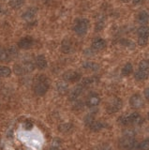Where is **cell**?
<instances>
[{
  "label": "cell",
  "instance_id": "74e56055",
  "mask_svg": "<svg viewBox=\"0 0 149 150\" xmlns=\"http://www.w3.org/2000/svg\"><path fill=\"white\" fill-rule=\"evenodd\" d=\"M131 1H132V3L134 5H138V4H140L142 2V0H131Z\"/></svg>",
  "mask_w": 149,
  "mask_h": 150
},
{
  "label": "cell",
  "instance_id": "ffe728a7",
  "mask_svg": "<svg viewBox=\"0 0 149 150\" xmlns=\"http://www.w3.org/2000/svg\"><path fill=\"white\" fill-rule=\"evenodd\" d=\"M56 90L59 94H66L68 91V84L67 82L62 81V82H58L56 83Z\"/></svg>",
  "mask_w": 149,
  "mask_h": 150
},
{
  "label": "cell",
  "instance_id": "277c9868",
  "mask_svg": "<svg viewBox=\"0 0 149 150\" xmlns=\"http://www.w3.org/2000/svg\"><path fill=\"white\" fill-rule=\"evenodd\" d=\"M119 146L123 150H137L138 142L133 136L124 135L119 140Z\"/></svg>",
  "mask_w": 149,
  "mask_h": 150
},
{
  "label": "cell",
  "instance_id": "cb8c5ba5",
  "mask_svg": "<svg viewBox=\"0 0 149 150\" xmlns=\"http://www.w3.org/2000/svg\"><path fill=\"white\" fill-rule=\"evenodd\" d=\"M11 69L7 67V66L0 65V77L2 78H7L11 76Z\"/></svg>",
  "mask_w": 149,
  "mask_h": 150
},
{
  "label": "cell",
  "instance_id": "5bb4252c",
  "mask_svg": "<svg viewBox=\"0 0 149 150\" xmlns=\"http://www.w3.org/2000/svg\"><path fill=\"white\" fill-rule=\"evenodd\" d=\"M100 98L97 95V94H93V95L89 96L87 98V100H86V106L87 107H96L100 104Z\"/></svg>",
  "mask_w": 149,
  "mask_h": 150
},
{
  "label": "cell",
  "instance_id": "ab89813d",
  "mask_svg": "<svg viewBox=\"0 0 149 150\" xmlns=\"http://www.w3.org/2000/svg\"><path fill=\"white\" fill-rule=\"evenodd\" d=\"M30 127H32V124L29 123V121H27V122H26V128H27V129H29Z\"/></svg>",
  "mask_w": 149,
  "mask_h": 150
},
{
  "label": "cell",
  "instance_id": "8d00e7d4",
  "mask_svg": "<svg viewBox=\"0 0 149 150\" xmlns=\"http://www.w3.org/2000/svg\"><path fill=\"white\" fill-rule=\"evenodd\" d=\"M143 94H144V97H145V98L149 101V87H147V88L144 89Z\"/></svg>",
  "mask_w": 149,
  "mask_h": 150
},
{
  "label": "cell",
  "instance_id": "44dd1931",
  "mask_svg": "<svg viewBox=\"0 0 149 150\" xmlns=\"http://www.w3.org/2000/svg\"><path fill=\"white\" fill-rule=\"evenodd\" d=\"M138 37L142 38H149V26L148 25H142L137 29Z\"/></svg>",
  "mask_w": 149,
  "mask_h": 150
},
{
  "label": "cell",
  "instance_id": "3957f363",
  "mask_svg": "<svg viewBox=\"0 0 149 150\" xmlns=\"http://www.w3.org/2000/svg\"><path fill=\"white\" fill-rule=\"evenodd\" d=\"M118 122H119V124L122 126L140 125L143 122V118L138 112H131V114H129V115L119 116Z\"/></svg>",
  "mask_w": 149,
  "mask_h": 150
},
{
  "label": "cell",
  "instance_id": "9a60e30c",
  "mask_svg": "<svg viewBox=\"0 0 149 150\" xmlns=\"http://www.w3.org/2000/svg\"><path fill=\"white\" fill-rule=\"evenodd\" d=\"M88 127H89V129L92 131H95V132H97V131H100L101 129H103L104 128H107V125L105 124V122L99 121V120H94Z\"/></svg>",
  "mask_w": 149,
  "mask_h": 150
},
{
  "label": "cell",
  "instance_id": "b9f144b4",
  "mask_svg": "<svg viewBox=\"0 0 149 150\" xmlns=\"http://www.w3.org/2000/svg\"><path fill=\"white\" fill-rule=\"evenodd\" d=\"M2 11H3V8H2V7H1V5H0V14L2 13Z\"/></svg>",
  "mask_w": 149,
  "mask_h": 150
},
{
  "label": "cell",
  "instance_id": "f546056e",
  "mask_svg": "<svg viewBox=\"0 0 149 150\" xmlns=\"http://www.w3.org/2000/svg\"><path fill=\"white\" fill-rule=\"evenodd\" d=\"M149 149V139L143 140L142 142L138 143L137 150H148Z\"/></svg>",
  "mask_w": 149,
  "mask_h": 150
},
{
  "label": "cell",
  "instance_id": "4fadbf2b",
  "mask_svg": "<svg viewBox=\"0 0 149 150\" xmlns=\"http://www.w3.org/2000/svg\"><path fill=\"white\" fill-rule=\"evenodd\" d=\"M35 66L39 69H45L48 66V61L43 54H39L35 58Z\"/></svg>",
  "mask_w": 149,
  "mask_h": 150
},
{
  "label": "cell",
  "instance_id": "60d3db41",
  "mask_svg": "<svg viewBox=\"0 0 149 150\" xmlns=\"http://www.w3.org/2000/svg\"><path fill=\"white\" fill-rule=\"evenodd\" d=\"M121 1H122L123 3H128V2L130 1V0H121Z\"/></svg>",
  "mask_w": 149,
  "mask_h": 150
},
{
  "label": "cell",
  "instance_id": "f6af8a7d",
  "mask_svg": "<svg viewBox=\"0 0 149 150\" xmlns=\"http://www.w3.org/2000/svg\"><path fill=\"white\" fill-rule=\"evenodd\" d=\"M4 1H5V0H4Z\"/></svg>",
  "mask_w": 149,
  "mask_h": 150
},
{
  "label": "cell",
  "instance_id": "7c38bea8",
  "mask_svg": "<svg viewBox=\"0 0 149 150\" xmlns=\"http://www.w3.org/2000/svg\"><path fill=\"white\" fill-rule=\"evenodd\" d=\"M83 87L81 86V84L76 86V87H74L72 90L68 93V100H71V101L77 100L83 94Z\"/></svg>",
  "mask_w": 149,
  "mask_h": 150
},
{
  "label": "cell",
  "instance_id": "ba28073f",
  "mask_svg": "<svg viewBox=\"0 0 149 150\" xmlns=\"http://www.w3.org/2000/svg\"><path fill=\"white\" fill-rule=\"evenodd\" d=\"M129 104L132 108L135 109H140L143 108L144 105V100H143V97L140 94H134L129 98Z\"/></svg>",
  "mask_w": 149,
  "mask_h": 150
},
{
  "label": "cell",
  "instance_id": "4dcf8cb0",
  "mask_svg": "<svg viewBox=\"0 0 149 150\" xmlns=\"http://www.w3.org/2000/svg\"><path fill=\"white\" fill-rule=\"evenodd\" d=\"M139 69L143 71H149V60L143 59L139 63Z\"/></svg>",
  "mask_w": 149,
  "mask_h": 150
},
{
  "label": "cell",
  "instance_id": "484cf974",
  "mask_svg": "<svg viewBox=\"0 0 149 150\" xmlns=\"http://www.w3.org/2000/svg\"><path fill=\"white\" fill-rule=\"evenodd\" d=\"M7 51H8V57H10V59H13V58H15L18 56V48L16 46L12 45L8 49H7Z\"/></svg>",
  "mask_w": 149,
  "mask_h": 150
},
{
  "label": "cell",
  "instance_id": "8992f818",
  "mask_svg": "<svg viewBox=\"0 0 149 150\" xmlns=\"http://www.w3.org/2000/svg\"><path fill=\"white\" fill-rule=\"evenodd\" d=\"M34 42L35 41L33 38L30 36H25L19 40V41H18V43H17V47L22 50H29L33 47Z\"/></svg>",
  "mask_w": 149,
  "mask_h": 150
},
{
  "label": "cell",
  "instance_id": "9c48e42d",
  "mask_svg": "<svg viewBox=\"0 0 149 150\" xmlns=\"http://www.w3.org/2000/svg\"><path fill=\"white\" fill-rule=\"evenodd\" d=\"M106 46H107V42L104 39H102V38H96V39L92 40V43H91V48L95 52L103 50L106 48Z\"/></svg>",
  "mask_w": 149,
  "mask_h": 150
},
{
  "label": "cell",
  "instance_id": "83f0119b",
  "mask_svg": "<svg viewBox=\"0 0 149 150\" xmlns=\"http://www.w3.org/2000/svg\"><path fill=\"white\" fill-rule=\"evenodd\" d=\"M13 70H14V73L16 75H24L25 74V70L24 69V66L23 64H15L14 67H13Z\"/></svg>",
  "mask_w": 149,
  "mask_h": 150
},
{
  "label": "cell",
  "instance_id": "f35d334b",
  "mask_svg": "<svg viewBox=\"0 0 149 150\" xmlns=\"http://www.w3.org/2000/svg\"><path fill=\"white\" fill-rule=\"evenodd\" d=\"M50 150H61V149H60L58 146H52L50 148Z\"/></svg>",
  "mask_w": 149,
  "mask_h": 150
},
{
  "label": "cell",
  "instance_id": "7402d4cb",
  "mask_svg": "<svg viewBox=\"0 0 149 150\" xmlns=\"http://www.w3.org/2000/svg\"><path fill=\"white\" fill-rule=\"evenodd\" d=\"M132 70H133V66L131 63H127L124 67L122 68V69H121V75L122 76H129L130 74L132 73Z\"/></svg>",
  "mask_w": 149,
  "mask_h": 150
},
{
  "label": "cell",
  "instance_id": "ee69618b",
  "mask_svg": "<svg viewBox=\"0 0 149 150\" xmlns=\"http://www.w3.org/2000/svg\"><path fill=\"white\" fill-rule=\"evenodd\" d=\"M0 107H1V103H0Z\"/></svg>",
  "mask_w": 149,
  "mask_h": 150
},
{
  "label": "cell",
  "instance_id": "2e32d148",
  "mask_svg": "<svg viewBox=\"0 0 149 150\" xmlns=\"http://www.w3.org/2000/svg\"><path fill=\"white\" fill-rule=\"evenodd\" d=\"M137 22L140 25H145L149 22V13L145 11H142L137 14Z\"/></svg>",
  "mask_w": 149,
  "mask_h": 150
},
{
  "label": "cell",
  "instance_id": "ac0fdd59",
  "mask_svg": "<svg viewBox=\"0 0 149 150\" xmlns=\"http://www.w3.org/2000/svg\"><path fill=\"white\" fill-rule=\"evenodd\" d=\"M97 81H99V78H97V76H90V77H87V78H85L82 81V83L81 86L85 88V87H88L92 86V84L96 83Z\"/></svg>",
  "mask_w": 149,
  "mask_h": 150
},
{
  "label": "cell",
  "instance_id": "30bf717a",
  "mask_svg": "<svg viewBox=\"0 0 149 150\" xmlns=\"http://www.w3.org/2000/svg\"><path fill=\"white\" fill-rule=\"evenodd\" d=\"M38 11L39 9L37 7H29L22 13V19L25 21H30L37 15Z\"/></svg>",
  "mask_w": 149,
  "mask_h": 150
},
{
  "label": "cell",
  "instance_id": "836d02e7",
  "mask_svg": "<svg viewBox=\"0 0 149 150\" xmlns=\"http://www.w3.org/2000/svg\"><path fill=\"white\" fill-rule=\"evenodd\" d=\"M95 120V117H94V115H91V114H89V115H87L85 117V124L86 125V126H89L93 121Z\"/></svg>",
  "mask_w": 149,
  "mask_h": 150
},
{
  "label": "cell",
  "instance_id": "bcb514c9",
  "mask_svg": "<svg viewBox=\"0 0 149 150\" xmlns=\"http://www.w3.org/2000/svg\"><path fill=\"white\" fill-rule=\"evenodd\" d=\"M148 150H149V149H148Z\"/></svg>",
  "mask_w": 149,
  "mask_h": 150
},
{
  "label": "cell",
  "instance_id": "d6986e66",
  "mask_svg": "<svg viewBox=\"0 0 149 150\" xmlns=\"http://www.w3.org/2000/svg\"><path fill=\"white\" fill-rule=\"evenodd\" d=\"M148 76H149L148 71H143V70H140V69H138L134 74V78L138 82L145 81V80L148 78Z\"/></svg>",
  "mask_w": 149,
  "mask_h": 150
},
{
  "label": "cell",
  "instance_id": "603a6c76",
  "mask_svg": "<svg viewBox=\"0 0 149 150\" xmlns=\"http://www.w3.org/2000/svg\"><path fill=\"white\" fill-rule=\"evenodd\" d=\"M25 5V0H8V6L13 9H19Z\"/></svg>",
  "mask_w": 149,
  "mask_h": 150
},
{
  "label": "cell",
  "instance_id": "e575fe53",
  "mask_svg": "<svg viewBox=\"0 0 149 150\" xmlns=\"http://www.w3.org/2000/svg\"><path fill=\"white\" fill-rule=\"evenodd\" d=\"M148 43V39L147 38H142V37H138V44L142 47L146 46Z\"/></svg>",
  "mask_w": 149,
  "mask_h": 150
},
{
  "label": "cell",
  "instance_id": "d4e9b609",
  "mask_svg": "<svg viewBox=\"0 0 149 150\" xmlns=\"http://www.w3.org/2000/svg\"><path fill=\"white\" fill-rule=\"evenodd\" d=\"M8 60H10V57H8L7 49L5 47L0 45V62H5V61H8Z\"/></svg>",
  "mask_w": 149,
  "mask_h": 150
},
{
  "label": "cell",
  "instance_id": "d6a6232c",
  "mask_svg": "<svg viewBox=\"0 0 149 150\" xmlns=\"http://www.w3.org/2000/svg\"><path fill=\"white\" fill-rule=\"evenodd\" d=\"M104 27V20L102 18H100V20H97V22L96 23V31H100L102 30V28Z\"/></svg>",
  "mask_w": 149,
  "mask_h": 150
},
{
  "label": "cell",
  "instance_id": "8fae6325",
  "mask_svg": "<svg viewBox=\"0 0 149 150\" xmlns=\"http://www.w3.org/2000/svg\"><path fill=\"white\" fill-rule=\"evenodd\" d=\"M61 51L63 54H71L74 51V46L71 40H68V39L63 40V41L61 42Z\"/></svg>",
  "mask_w": 149,
  "mask_h": 150
},
{
  "label": "cell",
  "instance_id": "4316f807",
  "mask_svg": "<svg viewBox=\"0 0 149 150\" xmlns=\"http://www.w3.org/2000/svg\"><path fill=\"white\" fill-rule=\"evenodd\" d=\"M23 66H24V69L25 70V73H30V72H32L35 69V68H36L35 63L31 62V61H27V62H25L24 64H23Z\"/></svg>",
  "mask_w": 149,
  "mask_h": 150
},
{
  "label": "cell",
  "instance_id": "6da1fadb",
  "mask_svg": "<svg viewBox=\"0 0 149 150\" xmlns=\"http://www.w3.org/2000/svg\"><path fill=\"white\" fill-rule=\"evenodd\" d=\"M50 80L46 75L40 74L36 76L33 84V91L37 96H44L50 88Z\"/></svg>",
  "mask_w": 149,
  "mask_h": 150
},
{
  "label": "cell",
  "instance_id": "7bdbcfd3",
  "mask_svg": "<svg viewBox=\"0 0 149 150\" xmlns=\"http://www.w3.org/2000/svg\"><path fill=\"white\" fill-rule=\"evenodd\" d=\"M147 117H148V120H149V112H148V115H147Z\"/></svg>",
  "mask_w": 149,
  "mask_h": 150
},
{
  "label": "cell",
  "instance_id": "f1b7e54d",
  "mask_svg": "<svg viewBox=\"0 0 149 150\" xmlns=\"http://www.w3.org/2000/svg\"><path fill=\"white\" fill-rule=\"evenodd\" d=\"M120 43H121V45H123L124 47H126V48L130 49V50H133L135 48V43L129 40H121Z\"/></svg>",
  "mask_w": 149,
  "mask_h": 150
},
{
  "label": "cell",
  "instance_id": "7a4b0ae2",
  "mask_svg": "<svg viewBox=\"0 0 149 150\" xmlns=\"http://www.w3.org/2000/svg\"><path fill=\"white\" fill-rule=\"evenodd\" d=\"M90 27V21L86 18H77L74 21L72 30L79 37H83L87 34Z\"/></svg>",
  "mask_w": 149,
  "mask_h": 150
},
{
  "label": "cell",
  "instance_id": "52a82bcc",
  "mask_svg": "<svg viewBox=\"0 0 149 150\" xmlns=\"http://www.w3.org/2000/svg\"><path fill=\"white\" fill-rule=\"evenodd\" d=\"M82 74L76 70H68L63 74V80L67 83H77L81 80Z\"/></svg>",
  "mask_w": 149,
  "mask_h": 150
},
{
  "label": "cell",
  "instance_id": "5b68a950",
  "mask_svg": "<svg viewBox=\"0 0 149 150\" xmlns=\"http://www.w3.org/2000/svg\"><path fill=\"white\" fill-rule=\"evenodd\" d=\"M123 107V101L119 98H114L109 100L106 106V110L108 114H115L119 112Z\"/></svg>",
  "mask_w": 149,
  "mask_h": 150
},
{
  "label": "cell",
  "instance_id": "e0dca14e",
  "mask_svg": "<svg viewBox=\"0 0 149 150\" xmlns=\"http://www.w3.org/2000/svg\"><path fill=\"white\" fill-rule=\"evenodd\" d=\"M83 68L86 69V70H90V71H97L100 69V66L96 63V62H92V61H86L83 64Z\"/></svg>",
  "mask_w": 149,
  "mask_h": 150
},
{
  "label": "cell",
  "instance_id": "1f68e13d",
  "mask_svg": "<svg viewBox=\"0 0 149 150\" xmlns=\"http://www.w3.org/2000/svg\"><path fill=\"white\" fill-rule=\"evenodd\" d=\"M71 129H72V125L69 123H65V124H62L59 126V130L64 133L69 132V131L71 130Z\"/></svg>",
  "mask_w": 149,
  "mask_h": 150
},
{
  "label": "cell",
  "instance_id": "d590c367",
  "mask_svg": "<svg viewBox=\"0 0 149 150\" xmlns=\"http://www.w3.org/2000/svg\"><path fill=\"white\" fill-rule=\"evenodd\" d=\"M95 53H96V52H95L94 50H93L92 48L86 49V50L83 51V54H85V55H87V56H92V55H94Z\"/></svg>",
  "mask_w": 149,
  "mask_h": 150
}]
</instances>
